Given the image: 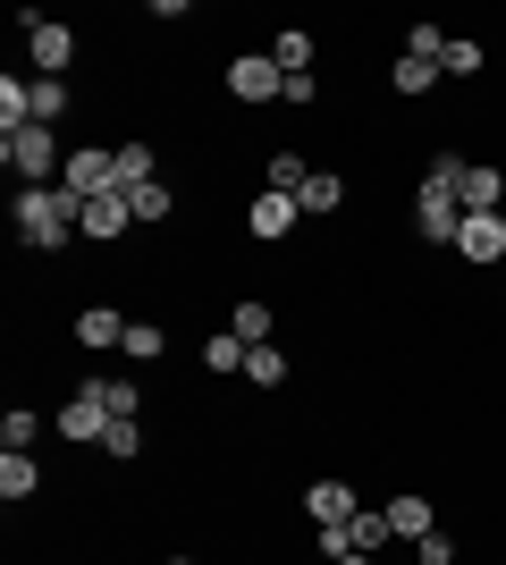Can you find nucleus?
<instances>
[{
  "instance_id": "24",
  "label": "nucleus",
  "mask_w": 506,
  "mask_h": 565,
  "mask_svg": "<svg viewBox=\"0 0 506 565\" xmlns=\"http://www.w3.org/2000/svg\"><path fill=\"white\" fill-rule=\"evenodd\" d=\"M43 414H34V405H9V414H0V448H18V456H34V439H43Z\"/></svg>"
},
{
  "instance_id": "4",
  "label": "nucleus",
  "mask_w": 506,
  "mask_h": 565,
  "mask_svg": "<svg viewBox=\"0 0 506 565\" xmlns=\"http://www.w3.org/2000/svg\"><path fill=\"white\" fill-rule=\"evenodd\" d=\"M18 34H25V60H34V76H68V68H76V25L43 18V9H18Z\"/></svg>"
},
{
  "instance_id": "3",
  "label": "nucleus",
  "mask_w": 506,
  "mask_h": 565,
  "mask_svg": "<svg viewBox=\"0 0 506 565\" xmlns=\"http://www.w3.org/2000/svg\"><path fill=\"white\" fill-rule=\"evenodd\" d=\"M110 423H119V414H110V397H101V372H85L68 388V405L51 414V430H60L68 448H101V430H110Z\"/></svg>"
},
{
  "instance_id": "10",
  "label": "nucleus",
  "mask_w": 506,
  "mask_h": 565,
  "mask_svg": "<svg viewBox=\"0 0 506 565\" xmlns=\"http://www.w3.org/2000/svg\"><path fill=\"white\" fill-rule=\"evenodd\" d=\"M127 228H136L127 194H94V203H85V220H76V236H85V245H119Z\"/></svg>"
},
{
  "instance_id": "31",
  "label": "nucleus",
  "mask_w": 506,
  "mask_h": 565,
  "mask_svg": "<svg viewBox=\"0 0 506 565\" xmlns=\"http://www.w3.org/2000/svg\"><path fill=\"white\" fill-rule=\"evenodd\" d=\"M101 456H110V465H136V456H144V423H110L101 430Z\"/></svg>"
},
{
  "instance_id": "29",
  "label": "nucleus",
  "mask_w": 506,
  "mask_h": 565,
  "mask_svg": "<svg viewBox=\"0 0 506 565\" xmlns=\"http://www.w3.org/2000/svg\"><path fill=\"white\" fill-rule=\"evenodd\" d=\"M101 397H110V414H119V423H144V388H136L127 372H101Z\"/></svg>"
},
{
  "instance_id": "25",
  "label": "nucleus",
  "mask_w": 506,
  "mask_h": 565,
  "mask_svg": "<svg viewBox=\"0 0 506 565\" xmlns=\"http://www.w3.org/2000/svg\"><path fill=\"white\" fill-rule=\"evenodd\" d=\"M439 76H448V85H473V76H482V43H473V34H448V51H439Z\"/></svg>"
},
{
  "instance_id": "2",
  "label": "nucleus",
  "mask_w": 506,
  "mask_h": 565,
  "mask_svg": "<svg viewBox=\"0 0 506 565\" xmlns=\"http://www.w3.org/2000/svg\"><path fill=\"white\" fill-rule=\"evenodd\" d=\"M0 161H9L18 186H60L68 143H60V127H9V136H0Z\"/></svg>"
},
{
  "instance_id": "5",
  "label": "nucleus",
  "mask_w": 506,
  "mask_h": 565,
  "mask_svg": "<svg viewBox=\"0 0 506 565\" xmlns=\"http://www.w3.org/2000/svg\"><path fill=\"white\" fill-rule=\"evenodd\" d=\"M279 94H288V68H279L270 51H237V60H228V102H245V110H270Z\"/></svg>"
},
{
  "instance_id": "12",
  "label": "nucleus",
  "mask_w": 506,
  "mask_h": 565,
  "mask_svg": "<svg viewBox=\"0 0 506 565\" xmlns=\"http://www.w3.org/2000/svg\"><path fill=\"white\" fill-rule=\"evenodd\" d=\"M456 254L473 262V270H489V262H506V212H482V220H464Z\"/></svg>"
},
{
  "instance_id": "30",
  "label": "nucleus",
  "mask_w": 506,
  "mask_h": 565,
  "mask_svg": "<svg viewBox=\"0 0 506 565\" xmlns=\"http://www.w3.org/2000/svg\"><path fill=\"white\" fill-rule=\"evenodd\" d=\"M388 541H397V532H388V507H363L355 515V557H380Z\"/></svg>"
},
{
  "instance_id": "23",
  "label": "nucleus",
  "mask_w": 506,
  "mask_h": 565,
  "mask_svg": "<svg viewBox=\"0 0 506 565\" xmlns=\"http://www.w3.org/2000/svg\"><path fill=\"white\" fill-rule=\"evenodd\" d=\"M245 354H254V347H245L237 330H212V338H203V372L228 380V372H245Z\"/></svg>"
},
{
  "instance_id": "26",
  "label": "nucleus",
  "mask_w": 506,
  "mask_h": 565,
  "mask_svg": "<svg viewBox=\"0 0 506 565\" xmlns=\"http://www.w3.org/2000/svg\"><path fill=\"white\" fill-rule=\"evenodd\" d=\"M119 354H127V363H161V354H169V330H161V321H127Z\"/></svg>"
},
{
  "instance_id": "20",
  "label": "nucleus",
  "mask_w": 506,
  "mask_h": 565,
  "mask_svg": "<svg viewBox=\"0 0 506 565\" xmlns=\"http://www.w3.org/2000/svg\"><path fill=\"white\" fill-rule=\"evenodd\" d=\"M295 203H304V220H330V212H346V178H337V169H313Z\"/></svg>"
},
{
  "instance_id": "11",
  "label": "nucleus",
  "mask_w": 506,
  "mask_h": 565,
  "mask_svg": "<svg viewBox=\"0 0 506 565\" xmlns=\"http://www.w3.org/2000/svg\"><path fill=\"white\" fill-rule=\"evenodd\" d=\"M304 515H313V523H355V515H363L355 481H337V472H321L313 490H304Z\"/></svg>"
},
{
  "instance_id": "22",
  "label": "nucleus",
  "mask_w": 506,
  "mask_h": 565,
  "mask_svg": "<svg viewBox=\"0 0 506 565\" xmlns=\"http://www.w3.org/2000/svg\"><path fill=\"white\" fill-rule=\"evenodd\" d=\"M161 152H152V136H136V143H119V194H136V186H152V178H161Z\"/></svg>"
},
{
  "instance_id": "36",
  "label": "nucleus",
  "mask_w": 506,
  "mask_h": 565,
  "mask_svg": "<svg viewBox=\"0 0 506 565\" xmlns=\"http://www.w3.org/2000/svg\"><path fill=\"white\" fill-rule=\"evenodd\" d=\"M161 565H194V557H161Z\"/></svg>"
},
{
  "instance_id": "34",
  "label": "nucleus",
  "mask_w": 506,
  "mask_h": 565,
  "mask_svg": "<svg viewBox=\"0 0 506 565\" xmlns=\"http://www.w3.org/2000/svg\"><path fill=\"white\" fill-rule=\"evenodd\" d=\"M279 102H288V110H313V102H321V76H288V94H279Z\"/></svg>"
},
{
  "instance_id": "16",
  "label": "nucleus",
  "mask_w": 506,
  "mask_h": 565,
  "mask_svg": "<svg viewBox=\"0 0 506 565\" xmlns=\"http://www.w3.org/2000/svg\"><path fill=\"white\" fill-rule=\"evenodd\" d=\"M270 60H279L288 76H313V68H321V43H313V25H279V34H270Z\"/></svg>"
},
{
  "instance_id": "35",
  "label": "nucleus",
  "mask_w": 506,
  "mask_h": 565,
  "mask_svg": "<svg viewBox=\"0 0 506 565\" xmlns=\"http://www.w3.org/2000/svg\"><path fill=\"white\" fill-rule=\"evenodd\" d=\"M337 565H372V557H337Z\"/></svg>"
},
{
  "instance_id": "6",
  "label": "nucleus",
  "mask_w": 506,
  "mask_h": 565,
  "mask_svg": "<svg viewBox=\"0 0 506 565\" xmlns=\"http://www.w3.org/2000/svg\"><path fill=\"white\" fill-rule=\"evenodd\" d=\"M60 186L76 203H94V194H119V152H101V143H68V169H60Z\"/></svg>"
},
{
  "instance_id": "8",
  "label": "nucleus",
  "mask_w": 506,
  "mask_h": 565,
  "mask_svg": "<svg viewBox=\"0 0 506 565\" xmlns=\"http://www.w3.org/2000/svg\"><path fill=\"white\" fill-rule=\"evenodd\" d=\"M304 228V203H295V194H254V203H245V236H262V245H288V236Z\"/></svg>"
},
{
  "instance_id": "32",
  "label": "nucleus",
  "mask_w": 506,
  "mask_h": 565,
  "mask_svg": "<svg viewBox=\"0 0 506 565\" xmlns=\"http://www.w3.org/2000/svg\"><path fill=\"white\" fill-rule=\"evenodd\" d=\"M313 548H321V565L355 557V523H313Z\"/></svg>"
},
{
  "instance_id": "27",
  "label": "nucleus",
  "mask_w": 506,
  "mask_h": 565,
  "mask_svg": "<svg viewBox=\"0 0 506 565\" xmlns=\"http://www.w3.org/2000/svg\"><path fill=\"white\" fill-rule=\"evenodd\" d=\"M245 380H254V388H288V347H279V338L254 347V354H245Z\"/></svg>"
},
{
  "instance_id": "13",
  "label": "nucleus",
  "mask_w": 506,
  "mask_h": 565,
  "mask_svg": "<svg viewBox=\"0 0 506 565\" xmlns=\"http://www.w3.org/2000/svg\"><path fill=\"white\" fill-rule=\"evenodd\" d=\"M439 85H448V76H439V60H413V51H397V60H388V94H397V102H431Z\"/></svg>"
},
{
  "instance_id": "7",
  "label": "nucleus",
  "mask_w": 506,
  "mask_h": 565,
  "mask_svg": "<svg viewBox=\"0 0 506 565\" xmlns=\"http://www.w3.org/2000/svg\"><path fill=\"white\" fill-rule=\"evenodd\" d=\"M413 236H422V245H456L464 236V203L448 186H431V178L413 186Z\"/></svg>"
},
{
  "instance_id": "9",
  "label": "nucleus",
  "mask_w": 506,
  "mask_h": 565,
  "mask_svg": "<svg viewBox=\"0 0 506 565\" xmlns=\"http://www.w3.org/2000/svg\"><path fill=\"white\" fill-rule=\"evenodd\" d=\"M456 203H464V220L506 212V169H498V161H464V169H456Z\"/></svg>"
},
{
  "instance_id": "21",
  "label": "nucleus",
  "mask_w": 506,
  "mask_h": 565,
  "mask_svg": "<svg viewBox=\"0 0 506 565\" xmlns=\"http://www.w3.org/2000/svg\"><path fill=\"white\" fill-rule=\"evenodd\" d=\"M34 490H43V465H34V456H18V448H0V498L18 507V498H34Z\"/></svg>"
},
{
  "instance_id": "17",
  "label": "nucleus",
  "mask_w": 506,
  "mask_h": 565,
  "mask_svg": "<svg viewBox=\"0 0 506 565\" xmlns=\"http://www.w3.org/2000/svg\"><path fill=\"white\" fill-rule=\"evenodd\" d=\"M228 330H237L245 347H270V338H279V305H270V296H237V312H228Z\"/></svg>"
},
{
  "instance_id": "18",
  "label": "nucleus",
  "mask_w": 506,
  "mask_h": 565,
  "mask_svg": "<svg viewBox=\"0 0 506 565\" xmlns=\"http://www.w3.org/2000/svg\"><path fill=\"white\" fill-rule=\"evenodd\" d=\"M25 94H34V127H60L76 110V85L68 76H25Z\"/></svg>"
},
{
  "instance_id": "15",
  "label": "nucleus",
  "mask_w": 506,
  "mask_h": 565,
  "mask_svg": "<svg viewBox=\"0 0 506 565\" xmlns=\"http://www.w3.org/2000/svg\"><path fill=\"white\" fill-rule=\"evenodd\" d=\"M119 338H127V312L119 305H85V312H76V347H85V354H110Z\"/></svg>"
},
{
  "instance_id": "33",
  "label": "nucleus",
  "mask_w": 506,
  "mask_h": 565,
  "mask_svg": "<svg viewBox=\"0 0 506 565\" xmlns=\"http://www.w3.org/2000/svg\"><path fill=\"white\" fill-rule=\"evenodd\" d=\"M413 565H456V532H431V541H413Z\"/></svg>"
},
{
  "instance_id": "28",
  "label": "nucleus",
  "mask_w": 506,
  "mask_h": 565,
  "mask_svg": "<svg viewBox=\"0 0 506 565\" xmlns=\"http://www.w3.org/2000/svg\"><path fill=\"white\" fill-rule=\"evenodd\" d=\"M127 212H136V228H161V220L177 212V194H169L161 178H152V186H136V194H127Z\"/></svg>"
},
{
  "instance_id": "1",
  "label": "nucleus",
  "mask_w": 506,
  "mask_h": 565,
  "mask_svg": "<svg viewBox=\"0 0 506 565\" xmlns=\"http://www.w3.org/2000/svg\"><path fill=\"white\" fill-rule=\"evenodd\" d=\"M76 220H85V203H76L68 186H18V194H9V228H18L25 254H60V245H76Z\"/></svg>"
},
{
  "instance_id": "19",
  "label": "nucleus",
  "mask_w": 506,
  "mask_h": 565,
  "mask_svg": "<svg viewBox=\"0 0 506 565\" xmlns=\"http://www.w3.org/2000/svg\"><path fill=\"white\" fill-rule=\"evenodd\" d=\"M304 178H313V152H295V143H279L262 161V186L270 194H304Z\"/></svg>"
},
{
  "instance_id": "14",
  "label": "nucleus",
  "mask_w": 506,
  "mask_h": 565,
  "mask_svg": "<svg viewBox=\"0 0 506 565\" xmlns=\"http://www.w3.org/2000/svg\"><path fill=\"white\" fill-rule=\"evenodd\" d=\"M380 507H388V532H397V541H431V532H439V507H431L422 490H406V498H380Z\"/></svg>"
}]
</instances>
